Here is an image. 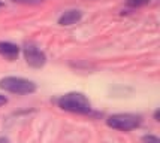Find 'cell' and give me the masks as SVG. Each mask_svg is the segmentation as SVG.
I'll list each match as a JSON object with an SVG mask.
<instances>
[{"instance_id": "cell-1", "label": "cell", "mask_w": 160, "mask_h": 143, "mask_svg": "<svg viewBox=\"0 0 160 143\" xmlns=\"http://www.w3.org/2000/svg\"><path fill=\"white\" fill-rule=\"evenodd\" d=\"M57 104L60 109L66 110V112H72V113L85 115V113L91 112L90 100L82 93H68L57 100Z\"/></svg>"}, {"instance_id": "cell-2", "label": "cell", "mask_w": 160, "mask_h": 143, "mask_svg": "<svg viewBox=\"0 0 160 143\" xmlns=\"http://www.w3.org/2000/svg\"><path fill=\"white\" fill-rule=\"evenodd\" d=\"M0 88L12 94H32L36 91V83L18 76H6L0 79Z\"/></svg>"}, {"instance_id": "cell-3", "label": "cell", "mask_w": 160, "mask_h": 143, "mask_svg": "<svg viewBox=\"0 0 160 143\" xmlns=\"http://www.w3.org/2000/svg\"><path fill=\"white\" fill-rule=\"evenodd\" d=\"M141 122H142L141 116L133 115V113H115L106 119L108 127L118 130V131H132V130L138 128Z\"/></svg>"}, {"instance_id": "cell-4", "label": "cell", "mask_w": 160, "mask_h": 143, "mask_svg": "<svg viewBox=\"0 0 160 143\" xmlns=\"http://www.w3.org/2000/svg\"><path fill=\"white\" fill-rule=\"evenodd\" d=\"M22 52H24V58H26V61H27V64L30 67L41 69L45 66L47 57L43 54V51H41L38 46L32 45V43H27L24 46V49H22Z\"/></svg>"}, {"instance_id": "cell-5", "label": "cell", "mask_w": 160, "mask_h": 143, "mask_svg": "<svg viewBox=\"0 0 160 143\" xmlns=\"http://www.w3.org/2000/svg\"><path fill=\"white\" fill-rule=\"evenodd\" d=\"M20 54V46L11 42H0V55L6 58L8 61H14Z\"/></svg>"}, {"instance_id": "cell-6", "label": "cell", "mask_w": 160, "mask_h": 143, "mask_svg": "<svg viewBox=\"0 0 160 143\" xmlns=\"http://www.w3.org/2000/svg\"><path fill=\"white\" fill-rule=\"evenodd\" d=\"M81 18H82V12H81V11L70 9V11H66V12L58 18V24H60V26H73V24H77Z\"/></svg>"}, {"instance_id": "cell-7", "label": "cell", "mask_w": 160, "mask_h": 143, "mask_svg": "<svg viewBox=\"0 0 160 143\" xmlns=\"http://www.w3.org/2000/svg\"><path fill=\"white\" fill-rule=\"evenodd\" d=\"M142 143H160V139L153 134H145L142 137Z\"/></svg>"}, {"instance_id": "cell-8", "label": "cell", "mask_w": 160, "mask_h": 143, "mask_svg": "<svg viewBox=\"0 0 160 143\" xmlns=\"http://www.w3.org/2000/svg\"><path fill=\"white\" fill-rule=\"evenodd\" d=\"M150 3V0H127L129 6H141V5H147Z\"/></svg>"}, {"instance_id": "cell-9", "label": "cell", "mask_w": 160, "mask_h": 143, "mask_svg": "<svg viewBox=\"0 0 160 143\" xmlns=\"http://www.w3.org/2000/svg\"><path fill=\"white\" fill-rule=\"evenodd\" d=\"M12 2H18V3H39L42 0H12Z\"/></svg>"}, {"instance_id": "cell-10", "label": "cell", "mask_w": 160, "mask_h": 143, "mask_svg": "<svg viewBox=\"0 0 160 143\" xmlns=\"http://www.w3.org/2000/svg\"><path fill=\"white\" fill-rule=\"evenodd\" d=\"M6 103H8V98L5 97V95L0 94V106H3V104H6Z\"/></svg>"}, {"instance_id": "cell-11", "label": "cell", "mask_w": 160, "mask_h": 143, "mask_svg": "<svg viewBox=\"0 0 160 143\" xmlns=\"http://www.w3.org/2000/svg\"><path fill=\"white\" fill-rule=\"evenodd\" d=\"M0 143H9V140L6 137H0Z\"/></svg>"}, {"instance_id": "cell-12", "label": "cell", "mask_w": 160, "mask_h": 143, "mask_svg": "<svg viewBox=\"0 0 160 143\" xmlns=\"http://www.w3.org/2000/svg\"><path fill=\"white\" fill-rule=\"evenodd\" d=\"M154 118H156V121H159V110H156V113H154Z\"/></svg>"}, {"instance_id": "cell-13", "label": "cell", "mask_w": 160, "mask_h": 143, "mask_svg": "<svg viewBox=\"0 0 160 143\" xmlns=\"http://www.w3.org/2000/svg\"><path fill=\"white\" fill-rule=\"evenodd\" d=\"M2 6H3V3H2V2H0V7H2Z\"/></svg>"}]
</instances>
